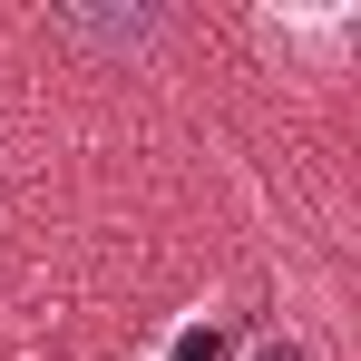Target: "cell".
I'll list each match as a JSON object with an SVG mask.
<instances>
[{"mask_svg": "<svg viewBox=\"0 0 361 361\" xmlns=\"http://www.w3.org/2000/svg\"><path fill=\"white\" fill-rule=\"evenodd\" d=\"M166 10L157 0H98V10H49L39 20V39L68 49V59H98V68H137L147 49H166Z\"/></svg>", "mask_w": 361, "mask_h": 361, "instance_id": "cell-1", "label": "cell"}]
</instances>
